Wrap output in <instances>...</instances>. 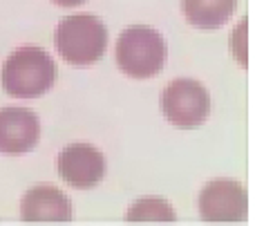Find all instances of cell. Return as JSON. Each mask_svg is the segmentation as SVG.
<instances>
[{
    "label": "cell",
    "mask_w": 255,
    "mask_h": 226,
    "mask_svg": "<svg viewBox=\"0 0 255 226\" xmlns=\"http://www.w3.org/2000/svg\"><path fill=\"white\" fill-rule=\"evenodd\" d=\"M54 45L70 65H92L106 54L108 29L94 13H72L56 25Z\"/></svg>",
    "instance_id": "6da1fadb"
},
{
    "label": "cell",
    "mask_w": 255,
    "mask_h": 226,
    "mask_svg": "<svg viewBox=\"0 0 255 226\" xmlns=\"http://www.w3.org/2000/svg\"><path fill=\"white\" fill-rule=\"evenodd\" d=\"M56 81V65L40 47H20L9 54L2 67V88L9 97L36 99Z\"/></svg>",
    "instance_id": "7a4b0ae2"
},
{
    "label": "cell",
    "mask_w": 255,
    "mask_h": 226,
    "mask_svg": "<svg viewBox=\"0 0 255 226\" xmlns=\"http://www.w3.org/2000/svg\"><path fill=\"white\" fill-rule=\"evenodd\" d=\"M117 63L132 79H152L166 65V40L152 27H128L117 38Z\"/></svg>",
    "instance_id": "3957f363"
},
{
    "label": "cell",
    "mask_w": 255,
    "mask_h": 226,
    "mask_svg": "<svg viewBox=\"0 0 255 226\" xmlns=\"http://www.w3.org/2000/svg\"><path fill=\"white\" fill-rule=\"evenodd\" d=\"M161 110L177 128H199L208 119L211 97L208 90L195 79H177L163 90Z\"/></svg>",
    "instance_id": "277c9868"
},
{
    "label": "cell",
    "mask_w": 255,
    "mask_h": 226,
    "mask_svg": "<svg viewBox=\"0 0 255 226\" xmlns=\"http://www.w3.org/2000/svg\"><path fill=\"white\" fill-rule=\"evenodd\" d=\"M247 211V191L233 179H215L199 193V215L206 222H244Z\"/></svg>",
    "instance_id": "5b68a950"
},
{
    "label": "cell",
    "mask_w": 255,
    "mask_h": 226,
    "mask_svg": "<svg viewBox=\"0 0 255 226\" xmlns=\"http://www.w3.org/2000/svg\"><path fill=\"white\" fill-rule=\"evenodd\" d=\"M58 175L72 188L88 191L94 188L106 175V157L90 143H72L61 152L56 161Z\"/></svg>",
    "instance_id": "8992f818"
},
{
    "label": "cell",
    "mask_w": 255,
    "mask_h": 226,
    "mask_svg": "<svg viewBox=\"0 0 255 226\" xmlns=\"http://www.w3.org/2000/svg\"><path fill=\"white\" fill-rule=\"evenodd\" d=\"M40 139V121L27 108L0 110V152L22 155L36 148Z\"/></svg>",
    "instance_id": "52a82bcc"
},
{
    "label": "cell",
    "mask_w": 255,
    "mask_h": 226,
    "mask_svg": "<svg viewBox=\"0 0 255 226\" xmlns=\"http://www.w3.org/2000/svg\"><path fill=\"white\" fill-rule=\"evenodd\" d=\"M22 222H70L72 202L56 186L40 184L25 193L20 204Z\"/></svg>",
    "instance_id": "ba28073f"
},
{
    "label": "cell",
    "mask_w": 255,
    "mask_h": 226,
    "mask_svg": "<svg viewBox=\"0 0 255 226\" xmlns=\"http://www.w3.org/2000/svg\"><path fill=\"white\" fill-rule=\"evenodd\" d=\"M238 0H181L186 20L199 29H220L235 13Z\"/></svg>",
    "instance_id": "9c48e42d"
},
{
    "label": "cell",
    "mask_w": 255,
    "mask_h": 226,
    "mask_svg": "<svg viewBox=\"0 0 255 226\" xmlns=\"http://www.w3.org/2000/svg\"><path fill=\"white\" fill-rule=\"evenodd\" d=\"M128 222H175V211L166 200L143 197L130 206Z\"/></svg>",
    "instance_id": "30bf717a"
},
{
    "label": "cell",
    "mask_w": 255,
    "mask_h": 226,
    "mask_svg": "<svg viewBox=\"0 0 255 226\" xmlns=\"http://www.w3.org/2000/svg\"><path fill=\"white\" fill-rule=\"evenodd\" d=\"M54 4H58V7H79V4H83L85 0H52Z\"/></svg>",
    "instance_id": "8fae6325"
}]
</instances>
